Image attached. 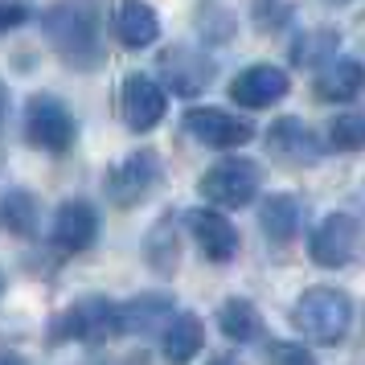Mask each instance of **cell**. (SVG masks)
<instances>
[{"label": "cell", "instance_id": "cell-13", "mask_svg": "<svg viewBox=\"0 0 365 365\" xmlns=\"http://www.w3.org/2000/svg\"><path fill=\"white\" fill-rule=\"evenodd\" d=\"M189 230H193L201 255L210 263H230L238 255V230H234L230 217H222L217 210H193L189 214Z\"/></svg>", "mask_w": 365, "mask_h": 365}, {"label": "cell", "instance_id": "cell-15", "mask_svg": "<svg viewBox=\"0 0 365 365\" xmlns=\"http://www.w3.org/2000/svg\"><path fill=\"white\" fill-rule=\"evenodd\" d=\"M173 320V299L165 292H140L128 304H119V329L123 332H160Z\"/></svg>", "mask_w": 365, "mask_h": 365}, {"label": "cell", "instance_id": "cell-21", "mask_svg": "<svg viewBox=\"0 0 365 365\" xmlns=\"http://www.w3.org/2000/svg\"><path fill=\"white\" fill-rule=\"evenodd\" d=\"M0 222L4 230H13L17 238H34L37 234V222H41V205L29 189H9L0 197Z\"/></svg>", "mask_w": 365, "mask_h": 365}, {"label": "cell", "instance_id": "cell-1", "mask_svg": "<svg viewBox=\"0 0 365 365\" xmlns=\"http://www.w3.org/2000/svg\"><path fill=\"white\" fill-rule=\"evenodd\" d=\"M41 34L53 53L78 70H95L103 62V25L91 0H62L41 17Z\"/></svg>", "mask_w": 365, "mask_h": 365}, {"label": "cell", "instance_id": "cell-14", "mask_svg": "<svg viewBox=\"0 0 365 365\" xmlns=\"http://www.w3.org/2000/svg\"><path fill=\"white\" fill-rule=\"evenodd\" d=\"M95 234H99V210L83 197L66 201L58 210V217H53V242H58V250L78 255V250H86L95 242Z\"/></svg>", "mask_w": 365, "mask_h": 365}, {"label": "cell", "instance_id": "cell-8", "mask_svg": "<svg viewBox=\"0 0 365 365\" xmlns=\"http://www.w3.org/2000/svg\"><path fill=\"white\" fill-rule=\"evenodd\" d=\"M185 132L193 135L197 144H205V148H242L250 135H255V128H250V119L230 115V111L193 107V111L185 115Z\"/></svg>", "mask_w": 365, "mask_h": 365}, {"label": "cell", "instance_id": "cell-11", "mask_svg": "<svg viewBox=\"0 0 365 365\" xmlns=\"http://www.w3.org/2000/svg\"><path fill=\"white\" fill-rule=\"evenodd\" d=\"M267 152L287 160V165H312L320 156V140L308 123H299L296 115H283L267 128Z\"/></svg>", "mask_w": 365, "mask_h": 365}, {"label": "cell", "instance_id": "cell-23", "mask_svg": "<svg viewBox=\"0 0 365 365\" xmlns=\"http://www.w3.org/2000/svg\"><path fill=\"white\" fill-rule=\"evenodd\" d=\"M336 46H341L336 29H308V34L296 37L292 62H296V66H324L332 53H336Z\"/></svg>", "mask_w": 365, "mask_h": 365}, {"label": "cell", "instance_id": "cell-6", "mask_svg": "<svg viewBox=\"0 0 365 365\" xmlns=\"http://www.w3.org/2000/svg\"><path fill=\"white\" fill-rule=\"evenodd\" d=\"M160 74H165V83L173 95L193 99V95L214 86V58L201 53L197 46H168L160 53Z\"/></svg>", "mask_w": 365, "mask_h": 365}, {"label": "cell", "instance_id": "cell-9", "mask_svg": "<svg viewBox=\"0 0 365 365\" xmlns=\"http://www.w3.org/2000/svg\"><path fill=\"white\" fill-rule=\"evenodd\" d=\"M357 247H361V226H357V217H349V214H329L316 226L312 238H308V250H312V259L320 267L353 263Z\"/></svg>", "mask_w": 365, "mask_h": 365}, {"label": "cell", "instance_id": "cell-17", "mask_svg": "<svg viewBox=\"0 0 365 365\" xmlns=\"http://www.w3.org/2000/svg\"><path fill=\"white\" fill-rule=\"evenodd\" d=\"M365 86V70L361 62H353V58H341V62H324L320 74H316V95L324 103H349L357 99V91Z\"/></svg>", "mask_w": 365, "mask_h": 365}, {"label": "cell", "instance_id": "cell-10", "mask_svg": "<svg viewBox=\"0 0 365 365\" xmlns=\"http://www.w3.org/2000/svg\"><path fill=\"white\" fill-rule=\"evenodd\" d=\"M119 103H123V119L132 132H152L165 115V91L148 74H128L119 86Z\"/></svg>", "mask_w": 365, "mask_h": 365}, {"label": "cell", "instance_id": "cell-19", "mask_svg": "<svg viewBox=\"0 0 365 365\" xmlns=\"http://www.w3.org/2000/svg\"><path fill=\"white\" fill-rule=\"evenodd\" d=\"M217 324H222V332L230 336L234 345H250V341H263V316H259V308L250 304V299H226L222 308H217Z\"/></svg>", "mask_w": 365, "mask_h": 365}, {"label": "cell", "instance_id": "cell-27", "mask_svg": "<svg viewBox=\"0 0 365 365\" xmlns=\"http://www.w3.org/2000/svg\"><path fill=\"white\" fill-rule=\"evenodd\" d=\"M29 17L21 4H13V0H0V34H9V29H17L21 21Z\"/></svg>", "mask_w": 365, "mask_h": 365}, {"label": "cell", "instance_id": "cell-7", "mask_svg": "<svg viewBox=\"0 0 365 365\" xmlns=\"http://www.w3.org/2000/svg\"><path fill=\"white\" fill-rule=\"evenodd\" d=\"M156 181H160V156L148 148L132 152L128 160H119L115 168H111V177H107V193H111V201L115 205H135V201H144L156 189Z\"/></svg>", "mask_w": 365, "mask_h": 365}, {"label": "cell", "instance_id": "cell-29", "mask_svg": "<svg viewBox=\"0 0 365 365\" xmlns=\"http://www.w3.org/2000/svg\"><path fill=\"white\" fill-rule=\"evenodd\" d=\"M0 292H4V279H0Z\"/></svg>", "mask_w": 365, "mask_h": 365}, {"label": "cell", "instance_id": "cell-5", "mask_svg": "<svg viewBox=\"0 0 365 365\" xmlns=\"http://www.w3.org/2000/svg\"><path fill=\"white\" fill-rule=\"evenodd\" d=\"M25 135L34 148L46 152H70L74 144V115L58 95H34L25 107Z\"/></svg>", "mask_w": 365, "mask_h": 365}, {"label": "cell", "instance_id": "cell-3", "mask_svg": "<svg viewBox=\"0 0 365 365\" xmlns=\"http://www.w3.org/2000/svg\"><path fill=\"white\" fill-rule=\"evenodd\" d=\"M259 181H263V173H259L255 160H247V156H226V160H217V165L205 168V177H201L197 189L210 205L238 210V205H250L255 201Z\"/></svg>", "mask_w": 365, "mask_h": 365}, {"label": "cell", "instance_id": "cell-22", "mask_svg": "<svg viewBox=\"0 0 365 365\" xmlns=\"http://www.w3.org/2000/svg\"><path fill=\"white\" fill-rule=\"evenodd\" d=\"M160 336H165V357H173V361H189L193 353L201 349V341H205V329H201L197 316H173L165 329H160Z\"/></svg>", "mask_w": 365, "mask_h": 365}, {"label": "cell", "instance_id": "cell-28", "mask_svg": "<svg viewBox=\"0 0 365 365\" xmlns=\"http://www.w3.org/2000/svg\"><path fill=\"white\" fill-rule=\"evenodd\" d=\"M4 115H9V86L0 83V123H4Z\"/></svg>", "mask_w": 365, "mask_h": 365}, {"label": "cell", "instance_id": "cell-26", "mask_svg": "<svg viewBox=\"0 0 365 365\" xmlns=\"http://www.w3.org/2000/svg\"><path fill=\"white\" fill-rule=\"evenodd\" d=\"M267 357H275V361H296V365L312 361V353L304 345H275V341H267Z\"/></svg>", "mask_w": 365, "mask_h": 365}, {"label": "cell", "instance_id": "cell-18", "mask_svg": "<svg viewBox=\"0 0 365 365\" xmlns=\"http://www.w3.org/2000/svg\"><path fill=\"white\" fill-rule=\"evenodd\" d=\"M299 217H304V205H299V197H292V193H271V197L259 205V226H263V234L275 238V242L296 238Z\"/></svg>", "mask_w": 365, "mask_h": 365}, {"label": "cell", "instance_id": "cell-12", "mask_svg": "<svg viewBox=\"0 0 365 365\" xmlns=\"http://www.w3.org/2000/svg\"><path fill=\"white\" fill-rule=\"evenodd\" d=\"M287 95V74L279 66H247L242 74H234L230 83V99L238 107H271V103H279Z\"/></svg>", "mask_w": 365, "mask_h": 365}, {"label": "cell", "instance_id": "cell-24", "mask_svg": "<svg viewBox=\"0 0 365 365\" xmlns=\"http://www.w3.org/2000/svg\"><path fill=\"white\" fill-rule=\"evenodd\" d=\"M329 144L336 152H361L365 148V115L361 111H345L329 123Z\"/></svg>", "mask_w": 365, "mask_h": 365}, {"label": "cell", "instance_id": "cell-4", "mask_svg": "<svg viewBox=\"0 0 365 365\" xmlns=\"http://www.w3.org/2000/svg\"><path fill=\"white\" fill-rule=\"evenodd\" d=\"M53 341H83V345H107L111 336H119V304L107 296H83L78 304H70V312L62 316Z\"/></svg>", "mask_w": 365, "mask_h": 365}, {"label": "cell", "instance_id": "cell-20", "mask_svg": "<svg viewBox=\"0 0 365 365\" xmlns=\"http://www.w3.org/2000/svg\"><path fill=\"white\" fill-rule=\"evenodd\" d=\"M144 259L156 275H173L177 271V259H181V247H177V214H165L144 238Z\"/></svg>", "mask_w": 365, "mask_h": 365}, {"label": "cell", "instance_id": "cell-25", "mask_svg": "<svg viewBox=\"0 0 365 365\" xmlns=\"http://www.w3.org/2000/svg\"><path fill=\"white\" fill-rule=\"evenodd\" d=\"M287 21H292V4L287 0H259L255 4V29L259 34H279Z\"/></svg>", "mask_w": 365, "mask_h": 365}, {"label": "cell", "instance_id": "cell-2", "mask_svg": "<svg viewBox=\"0 0 365 365\" xmlns=\"http://www.w3.org/2000/svg\"><path fill=\"white\" fill-rule=\"evenodd\" d=\"M292 324L316 345H341L353 324V299L341 287H308L292 308Z\"/></svg>", "mask_w": 365, "mask_h": 365}, {"label": "cell", "instance_id": "cell-16", "mask_svg": "<svg viewBox=\"0 0 365 365\" xmlns=\"http://www.w3.org/2000/svg\"><path fill=\"white\" fill-rule=\"evenodd\" d=\"M115 37L128 50H148L152 41L160 37V21L144 0H119L115 9Z\"/></svg>", "mask_w": 365, "mask_h": 365}]
</instances>
